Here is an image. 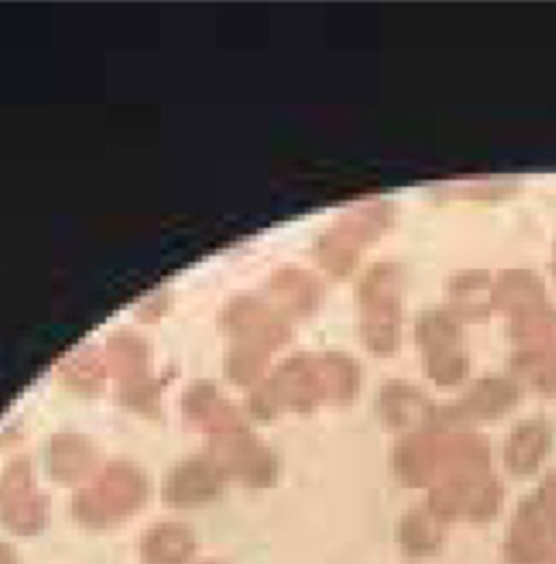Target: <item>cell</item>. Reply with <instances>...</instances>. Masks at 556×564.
<instances>
[{
  "mask_svg": "<svg viewBox=\"0 0 556 564\" xmlns=\"http://www.w3.org/2000/svg\"><path fill=\"white\" fill-rule=\"evenodd\" d=\"M361 389V367L344 352L296 354L275 376L261 382L250 398L257 420L280 413H311L320 404H348Z\"/></svg>",
  "mask_w": 556,
  "mask_h": 564,
  "instance_id": "6da1fadb",
  "label": "cell"
},
{
  "mask_svg": "<svg viewBox=\"0 0 556 564\" xmlns=\"http://www.w3.org/2000/svg\"><path fill=\"white\" fill-rule=\"evenodd\" d=\"M150 499V480L136 463L116 460L100 467L76 489L70 510L76 523L89 530H109L133 519Z\"/></svg>",
  "mask_w": 556,
  "mask_h": 564,
  "instance_id": "7a4b0ae2",
  "label": "cell"
},
{
  "mask_svg": "<svg viewBox=\"0 0 556 564\" xmlns=\"http://www.w3.org/2000/svg\"><path fill=\"white\" fill-rule=\"evenodd\" d=\"M405 270L385 261L372 265L356 286L359 335L374 356H392L403 339Z\"/></svg>",
  "mask_w": 556,
  "mask_h": 564,
  "instance_id": "3957f363",
  "label": "cell"
},
{
  "mask_svg": "<svg viewBox=\"0 0 556 564\" xmlns=\"http://www.w3.org/2000/svg\"><path fill=\"white\" fill-rule=\"evenodd\" d=\"M513 344L511 367L539 393H556V308L550 300L535 302L509 315Z\"/></svg>",
  "mask_w": 556,
  "mask_h": 564,
  "instance_id": "277c9868",
  "label": "cell"
},
{
  "mask_svg": "<svg viewBox=\"0 0 556 564\" xmlns=\"http://www.w3.org/2000/svg\"><path fill=\"white\" fill-rule=\"evenodd\" d=\"M396 209L387 200H365L340 215L316 241V259L331 276H348L363 252L394 224Z\"/></svg>",
  "mask_w": 556,
  "mask_h": 564,
  "instance_id": "5b68a950",
  "label": "cell"
},
{
  "mask_svg": "<svg viewBox=\"0 0 556 564\" xmlns=\"http://www.w3.org/2000/svg\"><path fill=\"white\" fill-rule=\"evenodd\" d=\"M416 344L424 373L439 387H457L470 371L461 319L448 308H428L416 324Z\"/></svg>",
  "mask_w": 556,
  "mask_h": 564,
  "instance_id": "8992f818",
  "label": "cell"
},
{
  "mask_svg": "<svg viewBox=\"0 0 556 564\" xmlns=\"http://www.w3.org/2000/svg\"><path fill=\"white\" fill-rule=\"evenodd\" d=\"M207 456L228 482L237 480L248 489H270L277 485V454L248 425L209 436Z\"/></svg>",
  "mask_w": 556,
  "mask_h": 564,
  "instance_id": "52a82bcc",
  "label": "cell"
},
{
  "mask_svg": "<svg viewBox=\"0 0 556 564\" xmlns=\"http://www.w3.org/2000/svg\"><path fill=\"white\" fill-rule=\"evenodd\" d=\"M49 519L51 499L40 489L31 460L13 458L0 471V525L15 536H35Z\"/></svg>",
  "mask_w": 556,
  "mask_h": 564,
  "instance_id": "ba28073f",
  "label": "cell"
},
{
  "mask_svg": "<svg viewBox=\"0 0 556 564\" xmlns=\"http://www.w3.org/2000/svg\"><path fill=\"white\" fill-rule=\"evenodd\" d=\"M220 324L233 341L231 350L253 354L266 360L289 339V324L285 315L250 295L231 300L222 311Z\"/></svg>",
  "mask_w": 556,
  "mask_h": 564,
  "instance_id": "9c48e42d",
  "label": "cell"
},
{
  "mask_svg": "<svg viewBox=\"0 0 556 564\" xmlns=\"http://www.w3.org/2000/svg\"><path fill=\"white\" fill-rule=\"evenodd\" d=\"M228 480L222 469L205 456L177 463L163 480V501L172 508H201L224 494Z\"/></svg>",
  "mask_w": 556,
  "mask_h": 564,
  "instance_id": "30bf717a",
  "label": "cell"
},
{
  "mask_svg": "<svg viewBox=\"0 0 556 564\" xmlns=\"http://www.w3.org/2000/svg\"><path fill=\"white\" fill-rule=\"evenodd\" d=\"M520 402V384L513 378L485 376L472 384V389L443 413L448 422H477L495 420L511 411Z\"/></svg>",
  "mask_w": 556,
  "mask_h": 564,
  "instance_id": "8fae6325",
  "label": "cell"
},
{
  "mask_svg": "<svg viewBox=\"0 0 556 564\" xmlns=\"http://www.w3.org/2000/svg\"><path fill=\"white\" fill-rule=\"evenodd\" d=\"M98 471V449L81 432H57L49 443V474L57 485L83 487Z\"/></svg>",
  "mask_w": 556,
  "mask_h": 564,
  "instance_id": "7c38bea8",
  "label": "cell"
},
{
  "mask_svg": "<svg viewBox=\"0 0 556 564\" xmlns=\"http://www.w3.org/2000/svg\"><path fill=\"white\" fill-rule=\"evenodd\" d=\"M196 532L181 521H159L139 539V561L143 564H192L199 554Z\"/></svg>",
  "mask_w": 556,
  "mask_h": 564,
  "instance_id": "4fadbf2b",
  "label": "cell"
},
{
  "mask_svg": "<svg viewBox=\"0 0 556 564\" xmlns=\"http://www.w3.org/2000/svg\"><path fill=\"white\" fill-rule=\"evenodd\" d=\"M185 420L207 432L209 436L246 425L242 413L211 382H196L181 400Z\"/></svg>",
  "mask_w": 556,
  "mask_h": 564,
  "instance_id": "5bb4252c",
  "label": "cell"
},
{
  "mask_svg": "<svg viewBox=\"0 0 556 564\" xmlns=\"http://www.w3.org/2000/svg\"><path fill=\"white\" fill-rule=\"evenodd\" d=\"M270 291L277 297L280 313L291 317L313 315L324 300L322 282L300 268L277 270L270 279Z\"/></svg>",
  "mask_w": 556,
  "mask_h": 564,
  "instance_id": "9a60e30c",
  "label": "cell"
},
{
  "mask_svg": "<svg viewBox=\"0 0 556 564\" xmlns=\"http://www.w3.org/2000/svg\"><path fill=\"white\" fill-rule=\"evenodd\" d=\"M378 409L385 423L394 427H407L437 417L435 406L428 398L409 382L389 380L378 395Z\"/></svg>",
  "mask_w": 556,
  "mask_h": 564,
  "instance_id": "2e32d148",
  "label": "cell"
},
{
  "mask_svg": "<svg viewBox=\"0 0 556 564\" xmlns=\"http://www.w3.org/2000/svg\"><path fill=\"white\" fill-rule=\"evenodd\" d=\"M493 279L487 272H459L448 284V311L463 319H485L491 315Z\"/></svg>",
  "mask_w": 556,
  "mask_h": 564,
  "instance_id": "e0dca14e",
  "label": "cell"
},
{
  "mask_svg": "<svg viewBox=\"0 0 556 564\" xmlns=\"http://www.w3.org/2000/svg\"><path fill=\"white\" fill-rule=\"evenodd\" d=\"M546 284L528 270H506L493 279L491 313L511 315L524 306L546 300Z\"/></svg>",
  "mask_w": 556,
  "mask_h": 564,
  "instance_id": "ac0fdd59",
  "label": "cell"
},
{
  "mask_svg": "<svg viewBox=\"0 0 556 564\" xmlns=\"http://www.w3.org/2000/svg\"><path fill=\"white\" fill-rule=\"evenodd\" d=\"M150 346L136 333H116L107 341L105 362L107 369L120 378L122 384H131L150 378Z\"/></svg>",
  "mask_w": 556,
  "mask_h": 564,
  "instance_id": "d6986e66",
  "label": "cell"
},
{
  "mask_svg": "<svg viewBox=\"0 0 556 564\" xmlns=\"http://www.w3.org/2000/svg\"><path fill=\"white\" fill-rule=\"evenodd\" d=\"M553 430L544 420L520 423L506 445V463L515 474L533 471L550 449Z\"/></svg>",
  "mask_w": 556,
  "mask_h": 564,
  "instance_id": "ffe728a7",
  "label": "cell"
},
{
  "mask_svg": "<svg viewBox=\"0 0 556 564\" xmlns=\"http://www.w3.org/2000/svg\"><path fill=\"white\" fill-rule=\"evenodd\" d=\"M105 356H98L92 348H83L70 354L60 367V380L64 387L78 395H96L103 391L107 380Z\"/></svg>",
  "mask_w": 556,
  "mask_h": 564,
  "instance_id": "44dd1931",
  "label": "cell"
},
{
  "mask_svg": "<svg viewBox=\"0 0 556 564\" xmlns=\"http://www.w3.org/2000/svg\"><path fill=\"white\" fill-rule=\"evenodd\" d=\"M120 400L127 409L141 413L146 417H157L161 411V389L159 382L150 376L131 384H122Z\"/></svg>",
  "mask_w": 556,
  "mask_h": 564,
  "instance_id": "7402d4cb",
  "label": "cell"
},
{
  "mask_svg": "<svg viewBox=\"0 0 556 564\" xmlns=\"http://www.w3.org/2000/svg\"><path fill=\"white\" fill-rule=\"evenodd\" d=\"M148 306H150V308H146V315H143L141 319L150 322V313H152V311H159V315H163V313L168 311V308H165V306H168V304H165V295L159 293V295L150 297V300H148Z\"/></svg>",
  "mask_w": 556,
  "mask_h": 564,
  "instance_id": "603a6c76",
  "label": "cell"
},
{
  "mask_svg": "<svg viewBox=\"0 0 556 564\" xmlns=\"http://www.w3.org/2000/svg\"><path fill=\"white\" fill-rule=\"evenodd\" d=\"M0 564H22L18 552L9 543H2V541H0Z\"/></svg>",
  "mask_w": 556,
  "mask_h": 564,
  "instance_id": "cb8c5ba5",
  "label": "cell"
},
{
  "mask_svg": "<svg viewBox=\"0 0 556 564\" xmlns=\"http://www.w3.org/2000/svg\"><path fill=\"white\" fill-rule=\"evenodd\" d=\"M553 272H555V279H556V246H555V257H553Z\"/></svg>",
  "mask_w": 556,
  "mask_h": 564,
  "instance_id": "d4e9b609",
  "label": "cell"
},
{
  "mask_svg": "<svg viewBox=\"0 0 556 564\" xmlns=\"http://www.w3.org/2000/svg\"><path fill=\"white\" fill-rule=\"evenodd\" d=\"M203 564H226V563H217V561H207V563H203Z\"/></svg>",
  "mask_w": 556,
  "mask_h": 564,
  "instance_id": "484cf974",
  "label": "cell"
}]
</instances>
